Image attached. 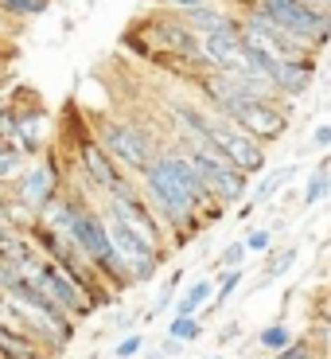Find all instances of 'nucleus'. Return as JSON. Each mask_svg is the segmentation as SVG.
Masks as SVG:
<instances>
[{
    "instance_id": "f257e3e1",
    "label": "nucleus",
    "mask_w": 331,
    "mask_h": 359,
    "mask_svg": "<svg viewBox=\"0 0 331 359\" xmlns=\"http://www.w3.org/2000/svg\"><path fill=\"white\" fill-rule=\"evenodd\" d=\"M144 180V203L156 211V219H164V231H179V243H188V234L199 231V207L218 203L206 184L199 180V172L191 168L188 153H160L148 161V168L141 172Z\"/></svg>"
},
{
    "instance_id": "f03ea898",
    "label": "nucleus",
    "mask_w": 331,
    "mask_h": 359,
    "mask_svg": "<svg viewBox=\"0 0 331 359\" xmlns=\"http://www.w3.org/2000/svg\"><path fill=\"white\" fill-rule=\"evenodd\" d=\"M258 8L265 12L281 32H288L293 39H300L304 47H323L331 39V16L320 8H308L300 0H258Z\"/></svg>"
},
{
    "instance_id": "7ed1b4c3",
    "label": "nucleus",
    "mask_w": 331,
    "mask_h": 359,
    "mask_svg": "<svg viewBox=\"0 0 331 359\" xmlns=\"http://www.w3.org/2000/svg\"><path fill=\"white\" fill-rule=\"evenodd\" d=\"M199 144H211L218 156H223L230 168H238L242 176H253V172L265 168V149H261L253 137L238 133L230 121L223 117H206V129H203V141Z\"/></svg>"
},
{
    "instance_id": "20e7f679",
    "label": "nucleus",
    "mask_w": 331,
    "mask_h": 359,
    "mask_svg": "<svg viewBox=\"0 0 331 359\" xmlns=\"http://www.w3.org/2000/svg\"><path fill=\"white\" fill-rule=\"evenodd\" d=\"M106 231H109V243H113L117 262L125 266L129 281H133V285L153 281V278H156V269H160V262H164V254L156 250V246H148L144 238H136L129 226H121L117 219H109V215H106Z\"/></svg>"
},
{
    "instance_id": "39448f33",
    "label": "nucleus",
    "mask_w": 331,
    "mask_h": 359,
    "mask_svg": "<svg viewBox=\"0 0 331 359\" xmlns=\"http://www.w3.org/2000/svg\"><path fill=\"white\" fill-rule=\"evenodd\" d=\"M101 149L121 172H144L153 161V144L133 121H106L101 126Z\"/></svg>"
},
{
    "instance_id": "423d86ee",
    "label": "nucleus",
    "mask_w": 331,
    "mask_h": 359,
    "mask_svg": "<svg viewBox=\"0 0 331 359\" xmlns=\"http://www.w3.org/2000/svg\"><path fill=\"white\" fill-rule=\"evenodd\" d=\"M223 121H230L238 133H246V137H253V141L265 149L269 141H277L281 133L288 129V117L281 114L273 102H258V98H250V102H238V106H230L226 114H218Z\"/></svg>"
},
{
    "instance_id": "0eeeda50",
    "label": "nucleus",
    "mask_w": 331,
    "mask_h": 359,
    "mask_svg": "<svg viewBox=\"0 0 331 359\" xmlns=\"http://www.w3.org/2000/svg\"><path fill=\"white\" fill-rule=\"evenodd\" d=\"M109 219H117L121 226H129L136 238H144V243L156 246V250H160L164 238H168V231H164V223L156 219V211L144 203V196L133 191V188H121L117 196H109Z\"/></svg>"
},
{
    "instance_id": "6e6552de",
    "label": "nucleus",
    "mask_w": 331,
    "mask_h": 359,
    "mask_svg": "<svg viewBox=\"0 0 331 359\" xmlns=\"http://www.w3.org/2000/svg\"><path fill=\"white\" fill-rule=\"evenodd\" d=\"M36 285L43 289V293L51 297V301L63 309L71 320H86V316L94 313V309H90V301H86V293H82V285L71 278V273H66L63 266H59V262H51V258L43 262V258H39V266H36Z\"/></svg>"
},
{
    "instance_id": "1a4fd4ad",
    "label": "nucleus",
    "mask_w": 331,
    "mask_h": 359,
    "mask_svg": "<svg viewBox=\"0 0 331 359\" xmlns=\"http://www.w3.org/2000/svg\"><path fill=\"white\" fill-rule=\"evenodd\" d=\"M63 196L59 188V168L51 161H36L31 168H24L16 184V203L24 207L27 215H47V207Z\"/></svg>"
},
{
    "instance_id": "9d476101",
    "label": "nucleus",
    "mask_w": 331,
    "mask_h": 359,
    "mask_svg": "<svg viewBox=\"0 0 331 359\" xmlns=\"http://www.w3.org/2000/svg\"><path fill=\"white\" fill-rule=\"evenodd\" d=\"M199 55L203 63H211L215 71H246V51H242V32H215V36H199Z\"/></svg>"
},
{
    "instance_id": "9b49d317",
    "label": "nucleus",
    "mask_w": 331,
    "mask_h": 359,
    "mask_svg": "<svg viewBox=\"0 0 331 359\" xmlns=\"http://www.w3.org/2000/svg\"><path fill=\"white\" fill-rule=\"evenodd\" d=\"M78 161H82V172H86V180H90V184H94L98 191H106V196H117L121 188H129L125 172H121L113 161H109V153L101 149L98 141H86V144H82Z\"/></svg>"
},
{
    "instance_id": "f8f14e48",
    "label": "nucleus",
    "mask_w": 331,
    "mask_h": 359,
    "mask_svg": "<svg viewBox=\"0 0 331 359\" xmlns=\"http://www.w3.org/2000/svg\"><path fill=\"white\" fill-rule=\"evenodd\" d=\"M312 59H300V63H277L273 71H269V79H273V90L277 94H288V98H300L308 86H312Z\"/></svg>"
},
{
    "instance_id": "ddd939ff",
    "label": "nucleus",
    "mask_w": 331,
    "mask_h": 359,
    "mask_svg": "<svg viewBox=\"0 0 331 359\" xmlns=\"http://www.w3.org/2000/svg\"><path fill=\"white\" fill-rule=\"evenodd\" d=\"M183 24H188L195 36H215V32H242V20H234L230 8H223V4H206V8H199V12H188V16H183Z\"/></svg>"
},
{
    "instance_id": "4468645a",
    "label": "nucleus",
    "mask_w": 331,
    "mask_h": 359,
    "mask_svg": "<svg viewBox=\"0 0 331 359\" xmlns=\"http://www.w3.org/2000/svg\"><path fill=\"white\" fill-rule=\"evenodd\" d=\"M0 359H51L27 332H20L16 324L0 320Z\"/></svg>"
},
{
    "instance_id": "2eb2a0df",
    "label": "nucleus",
    "mask_w": 331,
    "mask_h": 359,
    "mask_svg": "<svg viewBox=\"0 0 331 359\" xmlns=\"http://www.w3.org/2000/svg\"><path fill=\"white\" fill-rule=\"evenodd\" d=\"M211 297H215V281H195V285L183 289V297L176 301V316H199L206 305H211Z\"/></svg>"
},
{
    "instance_id": "dca6fc26",
    "label": "nucleus",
    "mask_w": 331,
    "mask_h": 359,
    "mask_svg": "<svg viewBox=\"0 0 331 359\" xmlns=\"http://www.w3.org/2000/svg\"><path fill=\"white\" fill-rule=\"evenodd\" d=\"M43 117H20L16 121V137L12 141H20V156H36L39 149H43Z\"/></svg>"
},
{
    "instance_id": "f3484780",
    "label": "nucleus",
    "mask_w": 331,
    "mask_h": 359,
    "mask_svg": "<svg viewBox=\"0 0 331 359\" xmlns=\"http://www.w3.org/2000/svg\"><path fill=\"white\" fill-rule=\"evenodd\" d=\"M242 269H218V278H215V297H211V313H215V309H223L226 301H230L234 293H238V285H242Z\"/></svg>"
},
{
    "instance_id": "a211bd4d",
    "label": "nucleus",
    "mask_w": 331,
    "mask_h": 359,
    "mask_svg": "<svg viewBox=\"0 0 331 359\" xmlns=\"http://www.w3.org/2000/svg\"><path fill=\"white\" fill-rule=\"evenodd\" d=\"M288 344H293V332H288V324H285V320H273V324H265V328L258 332V348H265L269 355L285 351Z\"/></svg>"
},
{
    "instance_id": "6ab92c4d",
    "label": "nucleus",
    "mask_w": 331,
    "mask_h": 359,
    "mask_svg": "<svg viewBox=\"0 0 331 359\" xmlns=\"http://www.w3.org/2000/svg\"><path fill=\"white\" fill-rule=\"evenodd\" d=\"M168 336L191 348V344L203 336V320H199V316H171V320H168Z\"/></svg>"
},
{
    "instance_id": "aec40b11",
    "label": "nucleus",
    "mask_w": 331,
    "mask_h": 359,
    "mask_svg": "<svg viewBox=\"0 0 331 359\" xmlns=\"http://www.w3.org/2000/svg\"><path fill=\"white\" fill-rule=\"evenodd\" d=\"M331 196V168L328 164H320V168L308 176V188H304V203L312 207V203H323V199Z\"/></svg>"
},
{
    "instance_id": "412c9836",
    "label": "nucleus",
    "mask_w": 331,
    "mask_h": 359,
    "mask_svg": "<svg viewBox=\"0 0 331 359\" xmlns=\"http://www.w3.org/2000/svg\"><path fill=\"white\" fill-rule=\"evenodd\" d=\"M296 246H285V250H273L269 254V262H265V278L261 281H273V278H281V273H288V269L296 266Z\"/></svg>"
},
{
    "instance_id": "4be33fe9",
    "label": "nucleus",
    "mask_w": 331,
    "mask_h": 359,
    "mask_svg": "<svg viewBox=\"0 0 331 359\" xmlns=\"http://www.w3.org/2000/svg\"><path fill=\"white\" fill-rule=\"evenodd\" d=\"M47 4H51V0H0V8H4V16H8V20L39 16V12H47Z\"/></svg>"
},
{
    "instance_id": "5701e85b",
    "label": "nucleus",
    "mask_w": 331,
    "mask_h": 359,
    "mask_svg": "<svg viewBox=\"0 0 331 359\" xmlns=\"http://www.w3.org/2000/svg\"><path fill=\"white\" fill-rule=\"evenodd\" d=\"M141 348H144V332H125L121 340H117V348H113V359H136L141 355Z\"/></svg>"
},
{
    "instance_id": "b1692460",
    "label": "nucleus",
    "mask_w": 331,
    "mask_h": 359,
    "mask_svg": "<svg viewBox=\"0 0 331 359\" xmlns=\"http://www.w3.org/2000/svg\"><path fill=\"white\" fill-rule=\"evenodd\" d=\"M179 281H183V273H171V278H168V281H164V285H160V297H156V305H153V313L144 316V320H156V316H160V313H164V309H168V305H171V297H176V289H179Z\"/></svg>"
},
{
    "instance_id": "393cba45",
    "label": "nucleus",
    "mask_w": 331,
    "mask_h": 359,
    "mask_svg": "<svg viewBox=\"0 0 331 359\" xmlns=\"http://www.w3.org/2000/svg\"><path fill=\"white\" fill-rule=\"evenodd\" d=\"M288 176H293V168H285V172H273V176H269L265 184L258 188V196H253V207H258V203H269V199L277 196V188H281V184H288Z\"/></svg>"
},
{
    "instance_id": "a878e982",
    "label": "nucleus",
    "mask_w": 331,
    "mask_h": 359,
    "mask_svg": "<svg viewBox=\"0 0 331 359\" xmlns=\"http://www.w3.org/2000/svg\"><path fill=\"white\" fill-rule=\"evenodd\" d=\"M246 258H250V254H246V243H230L223 250V258H218V269H242Z\"/></svg>"
},
{
    "instance_id": "bb28decb",
    "label": "nucleus",
    "mask_w": 331,
    "mask_h": 359,
    "mask_svg": "<svg viewBox=\"0 0 331 359\" xmlns=\"http://www.w3.org/2000/svg\"><path fill=\"white\" fill-rule=\"evenodd\" d=\"M273 359H320V355L312 351V344H308V340H293L285 351H277Z\"/></svg>"
},
{
    "instance_id": "cd10ccee",
    "label": "nucleus",
    "mask_w": 331,
    "mask_h": 359,
    "mask_svg": "<svg viewBox=\"0 0 331 359\" xmlns=\"http://www.w3.org/2000/svg\"><path fill=\"white\" fill-rule=\"evenodd\" d=\"M246 243V254H269V243H273V234L269 231H250L242 238Z\"/></svg>"
},
{
    "instance_id": "c85d7f7f",
    "label": "nucleus",
    "mask_w": 331,
    "mask_h": 359,
    "mask_svg": "<svg viewBox=\"0 0 331 359\" xmlns=\"http://www.w3.org/2000/svg\"><path fill=\"white\" fill-rule=\"evenodd\" d=\"M16 172H24V156H20L16 149H8V153L0 156V180L16 176Z\"/></svg>"
},
{
    "instance_id": "c756f323",
    "label": "nucleus",
    "mask_w": 331,
    "mask_h": 359,
    "mask_svg": "<svg viewBox=\"0 0 331 359\" xmlns=\"http://www.w3.org/2000/svg\"><path fill=\"white\" fill-rule=\"evenodd\" d=\"M164 4L188 16V12H199V8H206V4H215V0H164Z\"/></svg>"
},
{
    "instance_id": "7c9ffc66",
    "label": "nucleus",
    "mask_w": 331,
    "mask_h": 359,
    "mask_svg": "<svg viewBox=\"0 0 331 359\" xmlns=\"http://www.w3.org/2000/svg\"><path fill=\"white\" fill-rule=\"evenodd\" d=\"M160 359H179L183 355V348H188V344H179V340H171V336H164V344H160Z\"/></svg>"
},
{
    "instance_id": "2f4dec72",
    "label": "nucleus",
    "mask_w": 331,
    "mask_h": 359,
    "mask_svg": "<svg viewBox=\"0 0 331 359\" xmlns=\"http://www.w3.org/2000/svg\"><path fill=\"white\" fill-rule=\"evenodd\" d=\"M312 144H316V149H328V144H331V126H316Z\"/></svg>"
},
{
    "instance_id": "473e14b6",
    "label": "nucleus",
    "mask_w": 331,
    "mask_h": 359,
    "mask_svg": "<svg viewBox=\"0 0 331 359\" xmlns=\"http://www.w3.org/2000/svg\"><path fill=\"white\" fill-rule=\"evenodd\" d=\"M238 332H242L238 324H226L223 332H218V348H223V344H230V340H238Z\"/></svg>"
},
{
    "instance_id": "72a5a7b5",
    "label": "nucleus",
    "mask_w": 331,
    "mask_h": 359,
    "mask_svg": "<svg viewBox=\"0 0 331 359\" xmlns=\"http://www.w3.org/2000/svg\"><path fill=\"white\" fill-rule=\"evenodd\" d=\"M300 4H308V8H320V12H328V16H331V0H300Z\"/></svg>"
},
{
    "instance_id": "f704fd0d",
    "label": "nucleus",
    "mask_w": 331,
    "mask_h": 359,
    "mask_svg": "<svg viewBox=\"0 0 331 359\" xmlns=\"http://www.w3.org/2000/svg\"><path fill=\"white\" fill-rule=\"evenodd\" d=\"M8 27H12V20L4 16V8H0V36H4V32H8Z\"/></svg>"
},
{
    "instance_id": "c9c22d12",
    "label": "nucleus",
    "mask_w": 331,
    "mask_h": 359,
    "mask_svg": "<svg viewBox=\"0 0 331 359\" xmlns=\"http://www.w3.org/2000/svg\"><path fill=\"white\" fill-rule=\"evenodd\" d=\"M4 153H8V141H0V156H4Z\"/></svg>"
},
{
    "instance_id": "e433bc0d",
    "label": "nucleus",
    "mask_w": 331,
    "mask_h": 359,
    "mask_svg": "<svg viewBox=\"0 0 331 359\" xmlns=\"http://www.w3.org/2000/svg\"><path fill=\"white\" fill-rule=\"evenodd\" d=\"M211 359H226V355H211Z\"/></svg>"
}]
</instances>
